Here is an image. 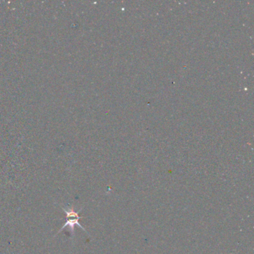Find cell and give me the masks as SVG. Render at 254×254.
Returning a JSON list of instances; mask_svg holds the SVG:
<instances>
[{"instance_id":"1","label":"cell","mask_w":254,"mask_h":254,"mask_svg":"<svg viewBox=\"0 0 254 254\" xmlns=\"http://www.w3.org/2000/svg\"><path fill=\"white\" fill-rule=\"evenodd\" d=\"M63 210L64 211L65 213H66L67 220H66L64 225L59 230L58 234L60 233L61 232L63 231L66 227H69V230L70 231L71 235H72V239H73L74 236H75V225H78V227H81L84 232H87L86 231L85 228L79 223V220L83 218V217L79 216V215H78L81 209H80L79 212H75L73 206H67V207L66 208L63 207Z\"/></svg>"}]
</instances>
